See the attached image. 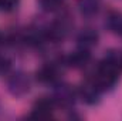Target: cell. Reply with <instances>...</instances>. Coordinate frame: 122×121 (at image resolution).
Masks as SVG:
<instances>
[{"mask_svg":"<svg viewBox=\"0 0 122 121\" xmlns=\"http://www.w3.org/2000/svg\"><path fill=\"white\" fill-rule=\"evenodd\" d=\"M10 67H11V61L9 60V57L0 54V76L7 74L9 70H10Z\"/></svg>","mask_w":122,"mask_h":121,"instance_id":"obj_13","label":"cell"},{"mask_svg":"<svg viewBox=\"0 0 122 121\" xmlns=\"http://www.w3.org/2000/svg\"><path fill=\"white\" fill-rule=\"evenodd\" d=\"M64 0H38L40 6L43 10L46 11H54V10H58L61 7Z\"/></svg>","mask_w":122,"mask_h":121,"instance_id":"obj_11","label":"cell"},{"mask_svg":"<svg viewBox=\"0 0 122 121\" xmlns=\"http://www.w3.org/2000/svg\"><path fill=\"white\" fill-rule=\"evenodd\" d=\"M61 66H67L65 57L51 61V63H46L44 66L40 67V70H37V73H36L37 80L43 84H51L53 86L54 83H57L60 80Z\"/></svg>","mask_w":122,"mask_h":121,"instance_id":"obj_2","label":"cell"},{"mask_svg":"<svg viewBox=\"0 0 122 121\" xmlns=\"http://www.w3.org/2000/svg\"><path fill=\"white\" fill-rule=\"evenodd\" d=\"M0 111H1V105H0Z\"/></svg>","mask_w":122,"mask_h":121,"instance_id":"obj_15","label":"cell"},{"mask_svg":"<svg viewBox=\"0 0 122 121\" xmlns=\"http://www.w3.org/2000/svg\"><path fill=\"white\" fill-rule=\"evenodd\" d=\"M72 19L68 14H61L60 17H57V20H54L47 31V37H48V43H57L64 40L72 30Z\"/></svg>","mask_w":122,"mask_h":121,"instance_id":"obj_1","label":"cell"},{"mask_svg":"<svg viewBox=\"0 0 122 121\" xmlns=\"http://www.w3.org/2000/svg\"><path fill=\"white\" fill-rule=\"evenodd\" d=\"M19 0H0V10L3 11H11L17 7Z\"/></svg>","mask_w":122,"mask_h":121,"instance_id":"obj_12","label":"cell"},{"mask_svg":"<svg viewBox=\"0 0 122 121\" xmlns=\"http://www.w3.org/2000/svg\"><path fill=\"white\" fill-rule=\"evenodd\" d=\"M3 46H7V34L0 31V47H3Z\"/></svg>","mask_w":122,"mask_h":121,"instance_id":"obj_14","label":"cell"},{"mask_svg":"<svg viewBox=\"0 0 122 121\" xmlns=\"http://www.w3.org/2000/svg\"><path fill=\"white\" fill-rule=\"evenodd\" d=\"M7 91L14 97H21L30 91V78L23 71H14L6 78Z\"/></svg>","mask_w":122,"mask_h":121,"instance_id":"obj_3","label":"cell"},{"mask_svg":"<svg viewBox=\"0 0 122 121\" xmlns=\"http://www.w3.org/2000/svg\"><path fill=\"white\" fill-rule=\"evenodd\" d=\"M54 105H56V103H54L53 98L41 97L34 103L31 117H34V118H50L53 116Z\"/></svg>","mask_w":122,"mask_h":121,"instance_id":"obj_5","label":"cell"},{"mask_svg":"<svg viewBox=\"0 0 122 121\" xmlns=\"http://www.w3.org/2000/svg\"><path fill=\"white\" fill-rule=\"evenodd\" d=\"M78 95H80V98L85 103V104H97L98 101H99V95H101V91L98 90V87L92 83L90 78H87V81L85 83H82L81 86H80V88H78V93H77Z\"/></svg>","mask_w":122,"mask_h":121,"instance_id":"obj_6","label":"cell"},{"mask_svg":"<svg viewBox=\"0 0 122 121\" xmlns=\"http://www.w3.org/2000/svg\"><path fill=\"white\" fill-rule=\"evenodd\" d=\"M99 36L97 30H94L91 27H85L77 34V46L78 49H84V50H91L92 47H95L98 44Z\"/></svg>","mask_w":122,"mask_h":121,"instance_id":"obj_7","label":"cell"},{"mask_svg":"<svg viewBox=\"0 0 122 121\" xmlns=\"http://www.w3.org/2000/svg\"><path fill=\"white\" fill-rule=\"evenodd\" d=\"M78 11L84 17H94L101 7V0H78Z\"/></svg>","mask_w":122,"mask_h":121,"instance_id":"obj_9","label":"cell"},{"mask_svg":"<svg viewBox=\"0 0 122 121\" xmlns=\"http://www.w3.org/2000/svg\"><path fill=\"white\" fill-rule=\"evenodd\" d=\"M65 61H67V66L68 67H72V68H84L91 61L90 50L78 49L77 51H74L68 57H65Z\"/></svg>","mask_w":122,"mask_h":121,"instance_id":"obj_8","label":"cell"},{"mask_svg":"<svg viewBox=\"0 0 122 121\" xmlns=\"http://www.w3.org/2000/svg\"><path fill=\"white\" fill-rule=\"evenodd\" d=\"M75 97H77V91L74 90L70 84L64 83V81H57L53 84V100L57 105L61 107H71L75 101Z\"/></svg>","mask_w":122,"mask_h":121,"instance_id":"obj_4","label":"cell"},{"mask_svg":"<svg viewBox=\"0 0 122 121\" xmlns=\"http://www.w3.org/2000/svg\"><path fill=\"white\" fill-rule=\"evenodd\" d=\"M105 26L108 27V30L122 36V13L119 11H109L107 14L105 19Z\"/></svg>","mask_w":122,"mask_h":121,"instance_id":"obj_10","label":"cell"}]
</instances>
